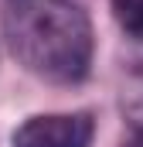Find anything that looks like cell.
I'll return each mask as SVG.
<instances>
[{
    "label": "cell",
    "instance_id": "obj_1",
    "mask_svg": "<svg viewBox=\"0 0 143 147\" xmlns=\"http://www.w3.org/2000/svg\"><path fill=\"white\" fill-rule=\"evenodd\" d=\"M3 34L14 58L44 82L75 86L92 69V21L72 0H10Z\"/></svg>",
    "mask_w": 143,
    "mask_h": 147
},
{
    "label": "cell",
    "instance_id": "obj_2",
    "mask_svg": "<svg viewBox=\"0 0 143 147\" xmlns=\"http://www.w3.org/2000/svg\"><path fill=\"white\" fill-rule=\"evenodd\" d=\"M96 123L89 113H44L14 130V147H89Z\"/></svg>",
    "mask_w": 143,
    "mask_h": 147
},
{
    "label": "cell",
    "instance_id": "obj_3",
    "mask_svg": "<svg viewBox=\"0 0 143 147\" xmlns=\"http://www.w3.org/2000/svg\"><path fill=\"white\" fill-rule=\"evenodd\" d=\"M112 14L130 38L143 41V0H112Z\"/></svg>",
    "mask_w": 143,
    "mask_h": 147
},
{
    "label": "cell",
    "instance_id": "obj_4",
    "mask_svg": "<svg viewBox=\"0 0 143 147\" xmlns=\"http://www.w3.org/2000/svg\"><path fill=\"white\" fill-rule=\"evenodd\" d=\"M123 147H143V106L133 110V116H130V134H126Z\"/></svg>",
    "mask_w": 143,
    "mask_h": 147
}]
</instances>
